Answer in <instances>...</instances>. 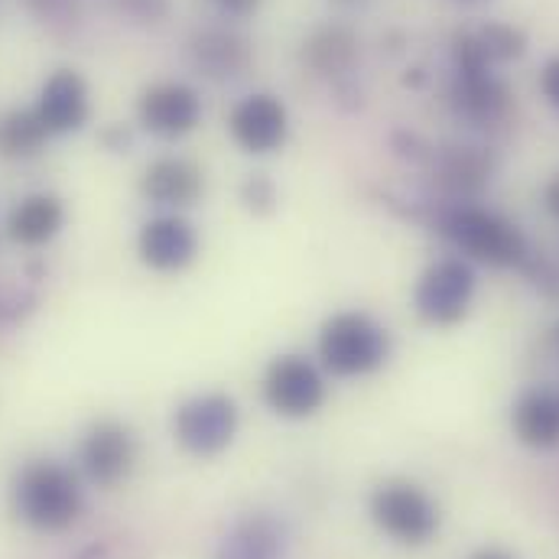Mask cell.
<instances>
[{"instance_id": "obj_1", "label": "cell", "mask_w": 559, "mask_h": 559, "mask_svg": "<svg viewBox=\"0 0 559 559\" xmlns=\"http://www.w3.org/2000/svg\"><path fill=\"white\" fill-rule=\"evenodd\" d=\"M16 518L43 534H59L72 527L82 514V488L69 468L59 462H29L13 485Z\"/></svg>"}, {"instance_id": "obj_2", "label": "cell", "mask_w": 559, "mask_h": 559, "mask_svg": "<svg viewBox=\"0 0 559 559\" xmlns=\"http://www.w3.org/2000/svg\"><path fill=\"white\" fill-rule=\"evenodd\" d=\"M391 338L365 312H338L319 332V358L338 378H361L388 361Z\"/></svg>"}, {"instance_id": "obj_3", "label": "cell", "mask_w": 559, "mask_h": 559, "mask_svg": "<svg viewBox=\"0 0 559 559\" xmlns=\"http://www.w3.org/2000/svg\"><path fill=\"white\" fill-rule=\"evenodd\" d=\"M442 231L465 254H472V258H478V261H485L491 267H514L527 254L524 235L511 222H504L501 215L485 212V209H468V205L452 209L442 218Z\"/></svg>"}, {"instance_id": "obj_4", "label": "cell", "mask_w": 559, "mask_h": 559, "mask_svg": "<svg viewBox=\"0 0 559 559\" xmlns=\"http://www.w3.org/2000/svg\"><path fill=\"white\" fill-rule=\"evenodd\" d=\"M371 518L388 537H394L397 544H411V547L432 540V534L439 531L436 504L423 495V488L411 481L378 485L371 495Z\"/></svg>"}, {"instance_id": "obj_5", "label": "cell", "mask_w": 559, "mask_h": 559, "mask_svg": "<svg viewBox=\"0 0 559 559\" xmlns=\"http://www.w3.org/2000/svg\"><path fill=\"white\" fill-rule=\"evenodd\" d=\"M176 442L192 455H218L238 432V407L225 394H202L186 401L173 417Z\"/></svg>"}, {"instance_id": "obj_6", "label": "cell", "mask_w": 559, "mask_h": 559, "mask_svg": "<svg viewBox=\"0 0 559 559\" xmlns=\"http://www.w3.org/2000/svg\"><path fill=\"white\" fill-rule=\"evenodd\" d=\"M264 401L280 417H312L325 404V381L312 361L299 355H283L271 361L264 374Z\"/></svg>"}, {"instance_id": "obj_7", "label": "cell", "mask_w": 559, "mask_h": 559, "mask_svg": "<svg viewBox=\"0 0 559 559\" xmlns=\"http://www.w3.org/2000/svg\"><path fill=\"white\" fill-rule=\"evenodd\" d=\"M475 293V277L462 261H439L417 283V312L432 325H452L465 316Z\"/></svg>"}, {"instance_id": "obj_8", "label": "cell", "mask_w": 559, "mask_h": 559, "mask_svg": "<svg viewBox=\"0 0 559 559\" xmlns=\"http://www.w3.org/2000/svg\"><path fill=\"white\" fill-rule=\"evenodd\" d=\"M79 462L95 485H102V488L121 485L138 462V445H134L131 429L121 423H111V419L92 426L82 439Z\"/></svg>"}, {"instance_id": "obj_9", "label": "cell", "mask_w": 559, "mask_h": 559, "mask_svg": "<svg viewBox=\"0 0 559 559\" xmlns=\"http://www.w3.org/2000/svg\"><path fill=\"white\" fill-rule=\"evenodd\" d=\"M138 254L150 271H159V274L186 271L195 261V254H199L195 228L186 218H179V215L150 218L140 228Z\"/></svg>"}, {"instance_id": "obj_10", "label": "cell", "mask_w": 559, "mask_h": 559, "mask_svg": "<svg viewBox=\"0 0 559 559\" xmlns=\"http://www.w3.org/2000/svg\"><path fill=\"white\" fill-rule=\"evenodd\" d=\"M140 124L156 138H182L199 124L202 102L189 85L163 82L140 95Z\"/></svg>"}, {"instance_id": "obj_11", "label": "cell", "mask_w": 559, "mask_h": 559, "mask_svg": "<svg viewBox=\"0 0 559 559\" xmlns=\"http://www.w3.org/2000/svg\"><path fill=\"white\" fill-rule=\"evenodd\" d=\"M228 131H231L235 143L245 146L248 153H274L286 140L289 118H286V108H283L280 98H274V95H251L231 111Z\"/></svg>"}, {"instance_id": "obj_12", "label": "cell", "mask_w": 559, "mask_h": 559, "mask_svg": "<svg viewBox=\"0 0 559 559\" xmlns=\"http://www.w3.org/2000/svg\"><path fill=\"white\" fill-rule=\"evenodd\" d=\"M36 115L49 134L79 131L88 121V85H85V79L72 69H59L56 75H49L43 92H39Z\"/></svg>"}, {"instance_id": "obj_13", "label": "cell", "mask_w": 559, "mask_h": 559, "mask_svg": "<svg viewBox=\"0 0 559 559\" xmlns=\"http://www.w3.org/2000/svg\"><path fill=\"white\" fill-rule=\"evenodd\" d=\"M202 173L199 166H192L189 159H176V156H163L156 163L146 166L143 173V195L156 205H173V209H182V205H192L199 195H202Z\"/></svg>"}, {"instance_id": "obj_14", "label": "cell", "mask_w": 559, "mask_h": 559, "mask_svg": "<svg viewBox=\"0 0 559 559\" xmlns=\"http://www.w3.org/2000/svg\"><path fill=\"white\" fill-rule=\"evenodd\" d=\"M215 559H286V527L271 514H251L228 531Z\"/></svg>"}, {"instance_id": "obj_15", "label": "cell", "mask_w": 559, "mask_h": 559, "mask_svg": "<svg viewBox=\"0 0 559 559\" xmlns=\"http://www.w3.org/2000/svg\"><path fill=\"white\" fill-rule=\"evenodd\" d=\"M62 222H66L62 202L56 195L39 192V195L20 199L10 209V215H7V235L16 245H23V248H39V245H46V241H52L59 235Z\"/></svg>"}, {"instance_id": "obj_16", "label": "cell", "mask_w": 559, "mask_h": 559, "mask_svg": "<svg viewBox=\"0 0 559 559\" xmlns=\"http://www.w3.org/2000/svg\"><path fill=\"white\" fill-rule=\"evenodd\" d=\"M452 105L468 121L488 124V121H498L504 115V108H508V88L488 69L459 72L455 75V85H452Z\"/></svg>"}, {"instance_id": "obj_17", "label": "cell", "mask_w": 559, "mask_h": 559, "mask_svg": "<svg viewBox=\"0 0 559 559\" xmlns=\"http://www.w3.org/2000/svg\"><path fill=\"white\" fill-rule=\"evenodd\" d=\"M514 432L531 449L559 445V394L534 391L514 407Z\"/></svg>"}, {"instance_id": "obj_18", "label": "cell", "mask_w": 559, "mask_h": 559, "mask_svg": "<svg viewBox=\"0 0 559 559\" xmlns=\"http://www.w3.org/2000/svg\"><path fill=\"white\" fill-rule=\"evenodd\" d=\"M192 59L209 75H238L248 66L251 52L241 36L225 29H205L192 39Z\"/></svg>"}, {"instance_id": "obj_19", "label": "cell", "mask_w": 559, "mask_h": 559, "mask_svg": "<svg viewBox=\"0 0 559 559\" xmlns=\"http://www.w3.org/2000/svg\"><path fill=\"white\" fill-rule=\"evenodd\" d=\"M355 52H358V43L352 36V29L345 26H322L309 36L302 56L306 62L322 72V75H338L345 72L352 62H355Z\"/></svg>"}, {"instance_id": "obj_20", "label": "cell", "mask_w": 559, "mask_h": 559, "mask_svg": "<svg viewBox=\"0 0 559 559\" xmlns=\"http://www.w3.org/2000/svg\"><path fill=\"white\" fill-rule=\"evenodd\" d=\"M488 173H491V163L475 146H452L439 156V166H436L439 182H445L455 192H468V189L485 186Z\"/></svg>"}, {"instance_id": "obj_21", "label": "cell", "mask_w": 559, "mask_h": 559, "mask_svg": "<svg viewBox=\"0 0 559 559\" xmlns=\"http://www.w3.org/2000/svg\"><path fill=\"white\" fill-rule=\"evenodd\" d=\"M49 138L46 124L39 121L36 108L33 111H7L0 118V153L10 159H26L43 150Z\"/></svg>"}, {"instance_id": "obj_22", "label": "cell", "mask_w": 559, "mask_h": 559, "mask_svg": "<svg viewBox=\"0 0 559 559\" xmlns=\"http://www.w3.org/2000/svg\"><path fill=\"white\" fill-rule=\"evenodd\" d=\"M478 36V43H481V49H485V56H488V62H508V59H514V56H521L524 52V33L521 29H514V26H508V23H488L481 33H475Z\"/></svg>"}, {"instance_id": "obj_23", "label": "cell", "mask_w": 559, "mask_h": 559, "mask_svg": "<svg viewBox=\"0 0 559 559\" xmlns=\"http://www.w3.org/2000/svg\"><path fill=\"white\" fill-rule=\"evenodd\" d=\"M241 195H245L248 209H254V212H267V209H274V202H277V189H274V182H271L267 176H251V179L245 182Z\"/></svg>"}, {"instance_id": "obj_24", "label": "cell", "mask_w": 559, "mask_h": 559, "mask_svg": "<svg viewBox=\"0 0 559 559\" xmlns=\"http://www.w3.org/2000/svg\"><path fill=\"white\" fill-rule=\"evenodd\" d=\"M540 88H544L547 102H550L554 108H559V56L544 66V72H540Z\"/></svg>"}, {"instance_id": "obj_25", "label": "cell", "mask_w": 559, "mask_h": 559, "mask_svg": "<svg viewBox=\"0 0 559 559\" xmlns=\"http://www.w3.org/2000/svg\"><path fill=\"white\" fill-rule=\"evenodd\" d=\"M121 7L138 13V16H150L153 20V16H159L166 10V0H121Z\"/></svg>"}, {"instance_id": "obj_26", "label": "cell", "mask_w": 559, "mask_h": 559, "mask_svg": "<svg viewBox=\"0 0 559 559\" xmlns=\"http://www.w3.org/2000/svg\"><path fill=\"white\" fill-rule=\"evenodd\" d=\"M215 3L225 7L228 13H238V16H241V13H251L261 0H215Z\"/></svg>"}, {"instance_id": "obj_27", "label": "cell", "mask_w": 559, "mask_h": 559, "mask_svg": "<svg viewBox=\"0 0 559 559\" xmlns=\"http://www.w3.org/2000/svg\"><path fill=\"white\" fill-rule=\"evenodd\" d=\"M544 202H547V209L559 218V176L557 179H550V186H547V192H544Z\"/></svg>"}, {"instance_id": "obj_28", "label": "cell", "mask_w": 559, "mask_h": 559, "mask_svg": "<svg viewBox=\"0 0 559 559\" xmlns=\"http://www.w3.org/2000/svg\"><path fill=\"white\" fill-rule=\"evenodd\" d=\"M472 559H514L511 554H504V550H481V554H475Z\"/></svg>"}, {"instance_id": "obj_29", "label": "cell", "mask_w": 559, "mask_h": 559, "mask_svg": "<svg viewBox=\"0 0 559 559\" xmlns=\"http://www.w3.org/2000/svg\"><path fill=\"white\" fill-rule=\"evenodd\" d=\"M342 3H355V0H342Z\"/></svg>"}]
</instances>
